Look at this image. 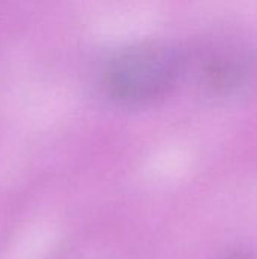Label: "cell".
Wrapping results in <instances>:
<instances>
[{
  "label": "cell",
  "mask_w": 257,
  "mask_h": 259,
  "mask_svg": "<svg viewBox=\"0 0 257 259\" xmlns=\"http://www.w3.org/2000/svg\"><path fill=\"white\" fill-rule=\"evenodd\" d=\"M180 70L177 55L162 44H142L120 53L106 73L109 93L124 103H144L164 96Z\"/></svg>",
  "instance_id": "6da1fadb"
},
{
  "label": "cell",
  "mask_w": 257,
  "mask_h": 259,
  "mask_svg": "<svg viewBox=\"0 0 257 259\" xmlns=\"http://www.w3.org/2000/svg\"><path fill=\"white\" fill-rule=\"evenodd\" d=\"M236 259H242V258H236Z\"/></svg>",
  "instance_id": "7a4b0ae2"
}]
</instances>
